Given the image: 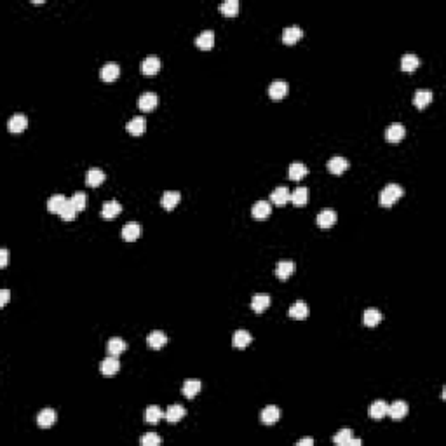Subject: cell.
<instances>
[{
	"instance_id": "obj_1",
	"label": "cell",
	"mask_w": 446,
	"mask_h": 446,
	"mask_svg": "<svg viewBox=\"0 0 446 446\" xmlns=\"http://www.w3.org/2000/svg\"><path fill=\"white\" fill-rule=\"evenodd\" d=\"M403 194H404L403 187H399L397 183H391V185H387L380 192L378 200H380V204L384 207H391V206H394V204L397 202L401 197H403Z\"/></svg>"
},
{
	"instance_id": "obj_2",
	"label": "cell",
	"mask_w": 446,
	"mask_h": 446,
	"mask_svg": "<svg viewBox=\"0 0 446 446\" xmlns=\"http://www.w3.org/2000/svg\"><path fill=\"white\" fill-rule=\"evenodd\" d=\"M408 411H410V406H408L406 401H394V403L389 406L387 415L392 418V420L399 422V420H403V418L406 417Z\"/></svg>"
},
{
	"instance_id": "obj_3",
	"label": "cell",
	"mask_w": 446,
	"mask_h": 446,
	"mask_svg": "<svg viewBox=\"0 0 446 446\" xmlns=\"http://www.w3.org/2000/svg\"><path fill=\"white\" fill-rule=\"evenodd\" d=\"M404 135H406V129H404L403 124L394 122L387 127V131H385V140H387L389 143H399L404 138Z\"/></svg>"
},
{
	"instance_id": "obj_4",
	"label": "cell",
	"mask_w": 446,
	"mask_h": 446,
	"mask_svg": "<svg viewBox=\"0 0 446 446\" xmlns=\"http://www.w3.org/2000/svg\"><path fill=\"white\" fill-rule=\"evenodd\" d=\"M142 232H143V227L140 223H136V221H131V223H126L122 227V239L127 241V243H133L138 237H142Z\"/></svg>"
},
{
	"instance_id": "obj_5",
	"label": "cell",
	"mask_w": 446,
	"mask_h": 446,
	"mask_svg": "<svg viewBox=\"0 0 446 446\" xmlns=\"http://www.w3.org/2000/svg\"><path fill=\"white\" fill-rule=\"evenodd\" d=\"M159 105V96L155 93H143L138 98V108L143 112H152Z\"/></svg>"
},
{
	"instance_id": "obj_6",
	"label": "cell",
	"mask_w": 446,
	"mask_h": 446,
	"mask_svg": "<svg viewBox=\"0 0 446 446\" xmlns=\"http://www.w3.org/2000/svg\"><path fill=\"white\" fill-rule=\"evenodd\" d=\"M338 220V214L335 209H324L321 211L319 214H317V225L321 227V229H330V227H333L335 223H337Z\"/></svg>"
},
{
	"instance_id": "obj_7",
	"label": "cell",
	"mask_w": 446,
	"mask_h": 446,
	"mask_svg": "<svg viewBox=\"0 0 446 446\" xmlns=\"http://www.w3.org/2000/svg\"><path fill=\"white\" fill-rule=\"evenodd\" d=\"M295 270H297V265H295V261L283 260V261H279V263L276 265V277L279 281H286L288 277L291 276V274H295Z\"/></svg>"
},
{
	"instance_id": "obj_8",
	"label": "cell",
	"mask_w": 446,
	"mask_h": 446,
	"mask_svg": "<svg viewBox=\"0 0 446 446\" xmlns=\"http://www.w3.org/2000/svg\"><path fill=\"white\" fill-rule=\"evenodd\" d=\"M119 370H120V363L115 355H108L106 359L101 361V366H99V371H101L105 377H113Z\"/></svg>"
},
{
	"instance_id": "obj_9",
	"label": "cell",
	"mask_w": 446,
	"mask_h": 446,
	"mask_svg": "<svg viewBox=\"0 0 446 446\" xmlns=\"http://www.w3.org/2000/svg\"><path fill=\"white\" fill-rule=\"evenodd\" d=\"M308 314H310V308L301 300L295 301L290 307V310H288V316L293 317V319H305V317H308Z\"/></svg>"
},
{
	"instance_id": "obj_10",
	"label": "cell",
	"mask_w": 446,
	"mask_h": 446,
	"mask_svg": "<svg viewBox=\"0 0 446 446\" xmlns=\"http://www.w3.org/2000/svg\"><path fill=\"white\" fill-rule=\"evenodd\" d=\"M301 37H303V32H301L300 26H297V25L288 26V28H284V32H283V42L286 44V46H295Z\"/></svg>"
},
{
	"instance_id": "obj_11",
	"label": "cell",
	"mask_w": 446,
	"mask_h": 446,
	"mask_svg": "<svg viewBox=\"0 0 446 446\" xmlns=\"http://www.w3.org/2000/svg\"><path fill=\"white\" fill-rule=\"evenodd\" d=\"M279 418H281V410L277 406H267L265 410H261V413H260V420H261V424H265V425L276 424V422H279Z\"/></svg>"
},
{
	"instance_id": "obj_12",
	"label": "cell",
	"mask_w": 446,
	"mask_h": 446,
	"mask_svg": "<svg viewBox=\"0 0 446 446\" xmlns=\"http://www.w3.org/2000/svg\"><path fill=\"white\" fill-rule=\"evenodd\" d=\"M270 213H272V206H270V202H267V200H258V202H254V206L251 207V214H253V218H256V220H265L267 216H270Z\"/></svg>"
},
{
	"instance_id": "obj_13",
	"label": "cell",
	"mask_w": 446,
	"mask_h": 446,
	"mask_svg": "<svg viewBox=\"0 0 446 446\" xmlns=\"http://www.w3.org/2000/svg\"><path fill=\"white\" fill-rule=\"evenodd\" d=\"M126 129L129 131L133 136L143 135V133L147 131V120H145V117H140V115L138 117H133V119L127 122Z\"/></svg>"
},
{
	"instance_id": "obj_14",
	"label": "cell",
	"mask_w": 446,
	"mask_h": 446,
	"mask_svg": "<svg viewBox=\"0 0 446 446\" xmlns=\"http://www.w3.org/2000/svg\"><path fill=\"white\" fill-rule=\"evenodd\" d=\"M290 199H291V192L288 187H277V189L270 194V200H272L276 206H284V204L290 202Z\"/></svg>"
},
{
	"instance_id": "obj_15",
	"label": "cell",
	"mask_w": 446,
	"mask_h": 446,
	"mask_svg": "<svg viewBox=\"0 0 446 446\" xmlns=\"http://www.w3.org/2000/svg\"><path fill=\"white\" fill-rule=\"evenodd\" d=\"M147 344H149V347L153 348V350H159L160 347H164V345L167 344V337L159 330L150 331L149 337H147Z\"/></svg>"
},
{
	"instance_id": "obj_16",
	"label": "cell",
	"mask_w": 446,
	"mask_h": 446,
	"mask_svg": "<svg viewBox=\"0 0 446 446\" xmlns=\"http://www.w3.org/2000/svg\"><path fill=\"white\" fill-rule=\"evenodd\" d=\"M160 70V59L157 56H147L142 63V72L145 75H157Z\"/></svg>"
},
{
	"instance_id": "obj_17",
	"label": "cell",
	"mask_w": 446,
	"mask_h": 446,
	"mask_svg": "<svg viewBox=\"0 0 446 446\" xmlns=\"http://www.w3.org/2000/svg\"><path fill=\"white\" fill-rule=\"evenodd\" d=\"M387 410H389V404L385 403L384 399H377V401H373L370 406V417L373 418V420H382V418L387 415Z\"/></svg>"
},
{
	"instance_id": "obj_18",
	"label": "cell",
	"mask_w": 446,
	"mask_h": 446,
	"mask_svg": "<svg viewBox=\"0 0 446 446\" xmlns=\"http://www.w3.org/2000/svg\"><path fill=\"white\" fill-rule=\"evenodd\" d=\"M54 422H56V411L52 410V408H46V410L40 411L39 417H37V424H39V427H42V429L51 427V425H54Z\"/></svg>"
},
{
	"instance_id": "obj_19",
	"label": "cell",
	"mask_w": 446,
	"mask_h": 446,
	"mask_svg": "<svg viewBox=\"0 0 446 446\" xmlns=\"http://www.w3.org/2000/svg\"><path fill=\"white\" fill-rule=\"evenodd\" d=\"M432 91H427V89H418L413 95V105L417 106L418 110H424L429 103H432Z\"/></svg>"
},
{
	"instance_id": "obj_20",
	"label": "cell",
	"mask_w": 446,
	"mask_h": 446,
	"mask_svg": "<svg viewBox=\"0 0 446 446\" xmlns=\"http://www.w3.org/2000/svg\"><path fill=\"white\" fill-rule=\"evenodd\" d=\"M127 350V344L122 340V338L119 337H113L108 340V344H106V352H108V355H120L122 352Z\"/></svg>"
},
{
	"instance_id": "obj_21",
	"label": "cell",
	"mask_w": 446,
	"mask_h": 446,
	"mask_svg": "<svg viewBox=\"0 0 446 446\" xmlns=\"http://www.w3.org/2000/svg\"><path fill=\"white\" fill-rule=\"evenodd\" d=\"M120 211H122L120 202H117V200H106L101 207V216L105 218V220H112V218L119 216Z\"/></svg>"
},
{
	"instance_id": "obj_22",
	"label": "cell",
	"mask_w": 446,
	"mask_h": 446,
	"mask_svg": "<svg viewBox=\"0 0 446 446\" xmlns=\"http://www.w3.org/2000/svg\"><path fill=\"white\" fill-rule=\"evenodd\" d=\"M185 415H187V410L182 406V404H173V406L167 408L164 417H166V420L169 422V424H176V422H180L182 418H185Z\"/></svg>"
},
{
	"instance_id": "obj_23",
	"label": "cell",
	"mask_w": 446,
	"mask_h": 446,
	"mask_svg": "<svg viewBox=\"0 0 446 446\" xmlns=\"http://www.w3.org/2000/svg\"><path fill=\"white\" fill-rule=\"evenodd\" d=\"M288 95V84L284 80H276V82L270 84L269 87V96L272 99H283L284 96Z\"/></svg>"
},
{
	"instance_id": "obj_24",
	"label": "cell",
	"mask_w": 446,
	"mask_h": 446,
	"mask_svg": "<svg viewBox=\"0 0 446 446\" xmlns=\"http://www.w3.org/2000/svg\"><path fill=\"white\" fill-rule=\"evenodd\" d=\"M196 44H197V48L202 49V51H209V49L214 46V32L204 30V32L196 39Z\"/></svg>"
},
{
	"instance_id": "obj_25",
	"label": "cell",
	"mask_w": 446,
	"mask_h": 446,
	"mask_svg": "<svg viewBox=\"0 0 446 446\" xmlns=\"http://www.w3.org/2000/svg\"><path fill=\"white\" fill-rule=\"evenodd\" d=\"M251 342H253V337H251V333L249 331H246V330H237L236 333H234V337H232V344H234V347L236 348L248 347Z\"/></svg>"
},
{
	"instance_id": "obj_26",
	"label": "cell",
	"mask_w": 446,
	"mask_h": 446,
	"mask_svg": "<svg viewBox=\"0 0 446 446\" xmlns=\"http://www.w3.org/2000/svg\"><path fill=\"white\" fill-rule=\"evenodd\" d=\"M105 182V173H103L101 169H98V167H93V169H89L87 171V174H86V183L89 187H93V189H95V187H99L101 185V183Z\"/></svg>"
},
{
	"instance_id": "obj_27",
	"label": "cell",
	"mask_w": 446,
	"mask_h": 446,
	"mask_svg": "<svg viewBox=\"0 0 446 446\" xmlns=\"http://www.w3.org/2000/svg\"><path fill=\"white\" fill-rule=\"evenodd\" d=\"M26 126H28V119H26L25 115H21V113L12 115L7 122V129L11 131V133H21V131L26 129Z\"/></svg>"
},
{
	"instance_id": "obj_28",
	"label": "cell",
	"mask_w": 446,
	"mask_h": 446,
	"mask_svg": "<svg viewBox=\"0 0 446 446\" xmlns=\"http://www.w3.org/2000/svg\"><path fill=\"white\" fill-rule=\"evenodd\" d=\"M180 199H182L180 192H174V190H169V192H164V194H162V199H160V204H162L164 209L171 211V209H174V207L178 206Z\"/></svg>"
},
{
	"instance_id": "obj_29",
	"label": "cell",
	"mask_w": 446,
	"mask_h": 446,
	"mask_svg": "<svg viewBox=\"0 0 446 446\" xmlns=\"http://www.w3.org/2000/svg\"><path fill=\"white\" fill-rule=\"evenodd\" d=\"M99 75H101V80H105V82H113L120 75L119 65L117 63H106L101 68V72H99Z\"/></svg>"
},
{
	"instance_id": "obj_30",
	"label": "cell",
	"mask_w": 446,
	"mask_h": 446,
	"mask_svg": "<svg viewBox=\"0 0 446 446\" xmlns=\"http://www.w3.org/2000/svg\"><path fill=\"white\" fill-rule=\"evenodd\" d=\"M269 307H270L269 295H254L253 300H251V308H253L256 314H261V312H265Z\"/></svg>"
},
{
	"instance_id": "obj_31",
	"label": "cell",
	"mask_w": 446,
	"mask_h": 446,
	"mask_svg": "<svg viewBox=\"0 0 446 446\" xmlns=\"http://www.w3.org/2000/svg\"><path fill=\"white\" fill-rule=\"evenodd\" d=\"M348 167V160L344 159V157H333V159L328 160V171L331 174H342L344 171H347Z\"/></svg>"
},
{
	"instance_id": "obj_32",
	"label": "cell",
	"mask_w": 446,
	"mask_h": 446,
	"mask_svg": "<svg viewBox=\"0 0 446 446\" xmlns=\"http://www.w3.org/2000/svg\"><path fill=\"white\" fill-rule=\"evenodd\" d=\"M363 323H364V326H368V328L378 326V324L382 323V312L377 310V308H368V310H364Z\"/></svg>"
},
{
	"instance_id": "obj_33",
	"label": "cell",
	"mask_w": 446,
	"mask_h": 446,
	"mask_svg": "<svg viewBox=\"0 0 446 446\" xmlns=\"http://www.w3.org/2000/svg\"><path fill=\"white\" fill-rule=\"evenodd\" d=\"M68 202V200H66V197L65 196H61V194H56V196H52L51 199L48 200V209H49V213H52V214H59L61 213V209L63 207H65V204Z\"/></svg>"
},
{
	"instance_id": "obj_34",
	"label": "cell",
	"mask_w": 446,
	"mask_h": 446,
	"mask_svg": "<svg viewBox=\"0 0 446 446\" xmlns=\"http://www.w3.org/2000/svg\"><path fill=\"white\" fill-rule=\"evenodd\" d=\"M308 199H310V192H308L307 187H298V189L291 194L290 200L295 204V206H305V204L308 202Z\"/></svg>"
},
{
	"instance_id": "obj_35",
	"label": "cell",
	"mask_w": 446,
	"mask_h": 446,
	"mask_svg": "<svg viewBox=\"0 0 446 446\" xmlns=\"http://www.w3.org/2000/svg\"><path fill=\"white\" fill-rule=\"evenodd\" d=\"M420 58L415 54H404L401 58V70L403 72H415V70L420 66Z\"/></svg>"
},
{
	"instance_id": "obj_36",
	"label": "cell",
	"mask_w": 446,
	"mask_h": 446,
	"mask_svg": "<svg viewBox=\"0 0 446 446\" xmlns=\"http://www.w3.org/2000/svg\"><path fill=\"white\" fill-rule=\"evenodd\" d=\"M200 387H202V385H200L199 380H187L185 384H183V387H182V392H183L185 397L192 399L200 392Z\"/></svg>"
},
{
	"instance_id": "obj_37",
	"label": "cell",
	"mask_w": 446,
	"mask_h": 446,
	"mask_svg": "<svg viewBox=\"0 0 446 446\" xmlns=\"http://www.w3.org/2000/svg\"><path fill=\"white\" fill-rule=\"evenodd\" d=\"M220 11L227 18H234L239 12V0H227V2H223L220 5Z\"/></svg>"
},
{
	"instance_id": "obj_38",
	"label": "cell",
	"mask_w": 446,
	"mask_h": 446,
	"mask_svg": "<svg viewBox=\"0 0 446 446\" xmlns=\"http://www.w3.org/2000/svg\"><path fill=\"white\" fill-rule=\"evenodd\" d=\"M307 173H308V167L305 166V164H301V162H293L290 166V178L291 180H295V182L301 180V178H303Z\"/></svg>"
},
{
	"instance_id": "obj_39",
	"label": "cell",
	"mask_w": 446,
	"mask_h": 446,
	"mask_svg": "<svg viewBox=\"0 0 446 446\" xmlns=\"http://www.w3.org/2000/svg\"><path fill=\"white\" fill-rule=\"evenodd\" d=\"M164 417L162 410L159 406H149L145 411V422L147 424H159L160 418Z\"/></svg>"
},
{
	"instance_id": "obj_40",
	"label": "cell",
	"mask_w": 446,
	"mask_h": 446,
	"mask_svg": "<svg viewBox=\"0 0 446 446\" xmlns=\"http://www.w3.org/2000/svg\"><path fill=\"white\" fill-rule=\"evenodd\" d=\"M70 202L73 204L77 211H84L86 209V204H87V196L84 192H75L70 199Z\"/></svg>"
},
{
	"instance_id": "obj_41",
	"label": "cell",
	"mask_w": 446,
	"mask_h": 446,
	"mask_svg": "<svg viewBox=\"0 0 446 446\" xmlns=\"http://www.w3.org/2000/svg\"><path fill=\"white\" fill-rule=\"evenodd\" d=\"M350 438H352V431H350V429H340V431H338L337 434L333 436V443H335V445L345 446Z\"/></svg>"
},
{
	"instance_id": "obj_42",
	"label": "cell",
	"mask_w": 446,
	"mask_h": 446,
	"mask_svg": "<svg viewBox=\"0 0 446 446\" xmlns=\"http://www.w3.org/2000/svg\"><path fill=\"white\" fill-rule=\"evenodd\" d=\"M75 216H77V209L68 200V202L65 204V207L61 209V213H59V218H61L63 221H72V220H75Z\"/></svg>"
},
{
	"instance_id": "obj_43",
	"label": "cell",
	"mask_w": 446,
	"mask_h": 446,
	"mask_svg": "<svg viewBox=\"0 0 446 446\" xmlns=\"http://www.w3.org/2000/svg\"><path fill=\"white\" fill-rule=\"evenodd\" d=\"M143 446H159L160 445V436H157L155 432H147L142 438Z\"/></svg>"
},
{
	"instance_id": "obj_44",
	"label": "cell",
	"mask_w": 446,
	"mask_h": 446,
	"mask_svg": "<svg viewBox=\"0 0 446 446\" xmlns=\"http://www.w3.org/2000/svg\"><path fill=\"white\" fill-rule=\"evenodd\" d=\"M7 258H9L7 249L0 251V269H5V267H7Z\"/></svg>"
},
{
	"instance_id": "obj_45",
	"label": "cell",
	"mask_w": 446,
	"mask_h": 446,
	"mask_svg": "<svg viewBox=\"0 0 446 446\" xmlns=\"http://www.w3.org/2000/svg\"><path fill=\"white\" fill-rule=\"evenodd\" d=\"M9 298H11V293H9V290H2V291H0V307H4V305L9 301Z\"/></svg>"
},
{
	"instance_id": "obj_46",
	"label": "cell",
	"mask_w": 446,
	"mask_h": 446,
	"mask_svg": "<svg viewBox=\"0 0 446 446\" xmlns=\"http://www.w3.org/2000/svg\"><path fill=\"white\" fill-rule=\"evenodd\" d=\"M297 445H298V446H305V445H307V446H312V445H314V439H312V438H303V439H300V441H298Z\"/></svg>"
}]
</instances>
